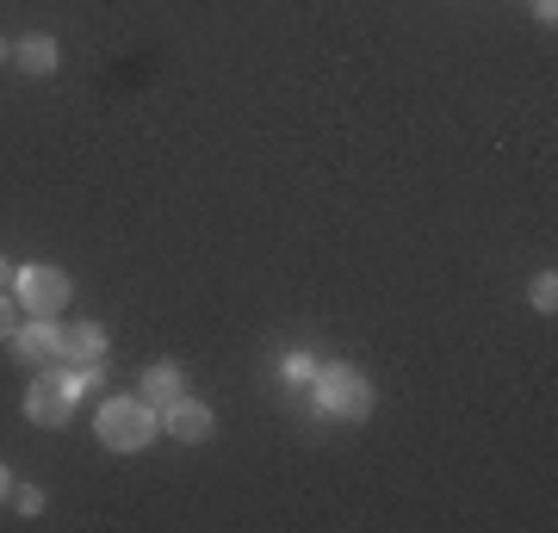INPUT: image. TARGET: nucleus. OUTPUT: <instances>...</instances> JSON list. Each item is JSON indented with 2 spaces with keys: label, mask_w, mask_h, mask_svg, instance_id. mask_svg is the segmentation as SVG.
<instances>
[{
  "label": "nucleus",
  "mask_w": 558,
  "mask_h": 533,
  "mask_svg": "<svg viewBox=\"0 0 558 533\" xmlns=\"http://www.w3.org/2000/svg\"><path fill=\"white\" fill-rule=\"evenodd\" d=\"M94 435H100L106 453H143V447L161 435V415L143 391L137 397H106L100 415H94Z\"/></svg>",
  "instance_id": "obj_1"
},
{
  "label": "nucleus",
  "mask_w": 558,
  "mask_h": 533,
  "mask_svg": "<svg viewBox=\"0 0 558 533\" xmlns=\"http://www.w3.org/2000/svg\"><path fill=\"white\" fill-rule=\"evenodd\" d=\"M311 397H317L323 415H336V422H366L373 415V378L360 373V366H348V360H329V366H317V378H311Z\"/></svg>",
  "instance_id": "obj_2"
},
{
  "label": "nucleus",
  "mask_w": 558,
  "mask_h": 533,
  "mask_svg": "<svg viewBox=\"0 0 558 533\" xmlns=\"http://www.w3.org/2000/svg\"><path fill=\"white\" fill-rule=\"evenodd\" d=\"M13 298H20L25 316H62L69 311V298H75V279L50 267V261H25L20 274H13Z\"/></svg>",
  "instance_id": "obj_3"
},
{
  "label": "nucleus",
  "mask_w": 558,
  "mask_h": 533,
  "mask_svg": "<svg viewBox=\"0 0 558 533\" xmlns=\"http://www.w3.org/2000/svg\"><path fill=\"white\" fill-rule=\"evenodd\" d=\"M7 348H13L25 366H50V360H62V316H25L20 329L7 336Z\"/></svg>",
  "instance_id": "obj_4"
},
{
  "label": "nucleus",
  "mask_w": 558,
  "mask_h": 533,
  "mask_svg": "<svg viewBox=\"0 0 558 533\" xmlns=\"http://www.w3.org/2000/svg\"><path fill=\"white\" fill-rule=\"evenodd\" d=\"M161 428H168L174 440H186V447H205V440L218 435V415H211L199 397L186 391L180 403H168V410H161Z\"/></svg>",
  "instance_id": "obj_5"
},
{
  "label": "nucleus",
  "mask_w": 558,
  "mask_h": 533,
  "mask_svg": "<svg viewBox=\"0 0 558 533\" xmlns=\"http://www.w3.org/2000/svg\"><path fill=\"white\" fill-rule=\"evenodd\" d=\"M186 391H193V385H186V366H180V360H156V366H143V397L156 403V415L168 410V403H180Z\"/></svg>",
  "instance_id": "obj_6"
},
{
  "label": "nucleus",
  "mask_w": 558,
  "mask_h": 533,
  "mask_svg": "<svg viewBox=\"0 0 558 533\" xmlns=\"http://www.w3.org/2000/svg\"><path fill=\"white\" fill-rule=\"evenodd\" d=\"M106 329L100 323H62V360H81V366H106Z\"/></svg>",
  "instance_id": "obj_7"
},
{
  "label": "nucleus",
  "mask_w": 558,
  "mask_h": 533,
  "mask_svg": "<svg viewBox=\"0 0 558 533\" xmlns=\"http://www.w3.org/2000/svg\"><path fill=\"white\" fill-rule=\"evenodd\" d=\"M57 62H62V50H57V38H44V32L13 44V69H25V75H57Z\"/></svg>",
  "instance_id": "obj_8"
},
{
  "label": "nucleus",
  "mask_w": 558,
  "mask_h": 533,
  "mask_svg": "<svg viewBox=\"0 0 558 533\" xmlns=\"http://www.w3.org/2000/svg\"><path fill=\"white\" fill-rule=\"evenodd\" d=\"M527 304H534L539 316H553L558 311V279L553 274H534V279H527Z\"/></svg>",
  "instance_id": "obj_9"
},
{
  "label": "nucleus",
  "mask_w": 558,
  "mask_h": 533,
  "mask_svg": "<svg viewBox=\"0 0 558 533\" xmlns=\"http://www.w3.org/2000/svg\"><path fill=\"white\" fill-rule=\"evenodd\" d=\"M279 378H286V385H311V378H317V360L311 354H286L279 360Z\"/></svg>",
  "instance_id": "obj_10"
},
{
  "label": "nucleus",
  "mask_w": 558,
  "mask_h": 533,
  "mask_svg": "<svg viewBox=\"0 0 558 533\" xmlns=\"http://www.w3.org/2000/svg\"><path fill=\"white\" fill-rule=\"evenodd\" d=\"M13 509H20V514H44V490H38V484H13Z\"/></svg>",
  "instance_id": "obj_11"
},
{
  "label": "nucleus",
  "mask_w": 558,
  "mask_h": 533,
  "mask_svg": "<svg viewBox=\"0 0 558 533\" xmlns=\"http://www.w3.org/2000/svg\"><path fill=\"white\" fill-rule=\"evenodd\" d=\"M13 329H20V298H13V292H0V341L13 336Z\"/></svg>",
  "instance_id": "obj_12"
},
{
  "label": "nucleus",
  "mask_w": 558,
  "mask_h": 533,
  "mask_svg": "<svg viewBox=\"0 0 558 533\" xmlns=\"http://www.w3.org/2000/svg\"><path fill=\"white\" fill-rule=\"evenodd\" d=\"M534 20H539V25H553V20H558V0H534Z\"/></svg>",
  "instance_id": "obj_13"
},
{
  "label": "nucleus",
  "mask_w": 558,
  "mask_h": 533,
  "mask_svg": "<svg viewBox=\"0 0 558 533\" xmlns=\"http://www.w3.org/2000/svg\"><path fill=\"white\" fill-rule=\"evenodd\" d=\"M13 274H20V267H13V261L0 255V292H13Z\"/></svg>",
  "instance_id": "obj_14"
},
{
  "label": "nucleus",
  "mask_w": 558,
  "mask_h": 533,
  "mask_svg": "<svg viewBox=\"0 0 558 533\" xmlns=\"http://www.w3.org/2000/svg\"><path fill=\"white\" fill-rule=\"evenodd\" d=\"M0 502H13V472L0 465Z\"/></svg>",
  "instance_id": "obj_15"
},
{
  "label": "nucleus",
  "mask_w": 558,
  "mask_h": 533,
  "mask_svg": "<svg viewBox=\"0 0 558 533\" xmlns=\"http://www.w3.org/2000/svg\"><path fill=\"white\" fill-rule=\"evenodd\" d=\"M0 62H13V44H7V38H0Z\"/></svg>",
  "instance_id": "obj_16"
}]
</instances>
